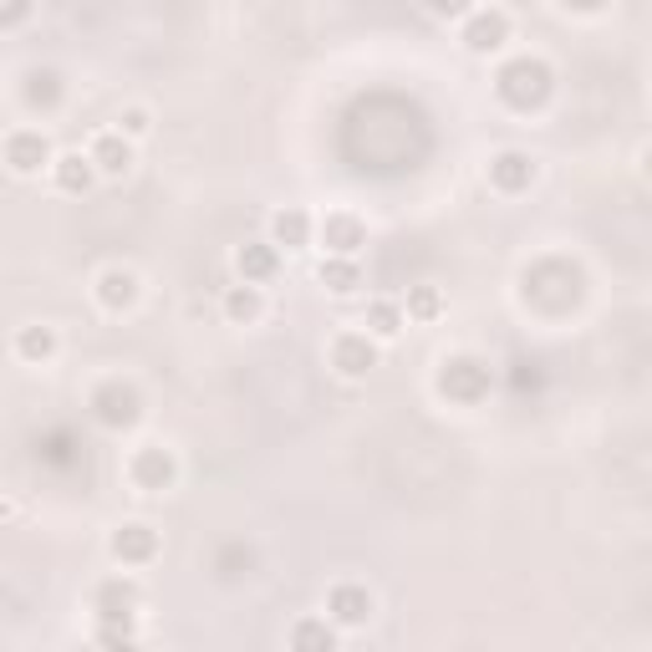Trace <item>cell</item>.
I'll list each match as a JSON object with an SVG mask.
<instances>
[{
    "instance_id": "cell-21",
    "label": "cell",
    "mask_w": 652,
    "mask_h": 652,
    "mask_svg": "<svg viewBox=\"0 0 652 652\" xmlns=\"http://www.w3.org/2000/svg\"><path fill=\"white\" fill-rule=\"evenodd\" d=\"M16 352H21L26 363H51L57 357V332L51 326H21V337H16Z\"/></svg>"
},
{
    "instance_id": "cell-16",
    "label": "cell",
    "mask_w": 652,
    "mask_h": 652,
    "mask_svg": "<svg viewBox=\"0 0 652 652\" xmlns=\"http://www.w3.org/2000/svg\"><path fill=\"white\" fill-rule=\"evenodd\" d=\"M235 270L245 276V286H260V280H270L280 270L276 245H240V250H235Z\"/></svg>"
},
{
    "instance_id": "cell-6",
    "label": "cell",
    "mask_w": 652,
    "mask_h": 652,
    "mask_svg": "<svg viewBox=\"0 0 652 652\" xmlns=\"http://www.w3.org/2000/svg\"><path fill=\"white\" fill-rule=\"evenodd\" d=\"M326 622L332 628H367L373 622V592L357 581H342L326 592Z\"/></svg>"
},
{
    "instance_id": "cell-13",
    "label": "cell",
    "mask_w": 652,
    "mask_h": 652,
    "mask_svg": "<svg viewBox=\"0 0 652 652\" xmlns=\"http://www.w3.org/2000/svg\"><path fill=\"white\" fill-rule=\"evenodd\" d=\"M531 179H535V164H531V154H495L490 158V184L495 189H505V194H520V189H531Z\"/></svg>"
},
{
    "instance_id": "cell-27",
    "label": "cell",
    "mask_w": 652,
    "mask_h": 652,
    "mask_svg": "<svg viewBox=\"0 0 652 652\" xmlns=\"http://www.w3.org/2000/svg\"><path fill=\"white\" fill-rule=\"evenodd\" d=\"M122 128H128V134H148V118H144V112H128V118H122Z\"/></svg>"
},
{
    "instance_id": "cell-8",
    "label": "cell",
    "mask_w": 652,
    "mask_h": 652,
    "mask_svg": "<svg viewBox=\"0 0 652 652\" xmlns=\"http://www.w3.org/2000/svg\"><path fill=\"white\" fill-rule=\"evenodd\" d=\"M332 367H337L342 377H367L377 367V347L367 332H342L337 342H332Z\"/></svg>"
},
{
    "instance_id": "cell-17",
    "label": "cell",
    "mask_w": 652,
    "mask_h": 652,
    "mask_svg": "<svg viewBox=\"0 0 652 652\" xmlns=\"http://www.w3.org/2000/svg\"><path fill=\"white\" fill-rule=\"evenodd\" d=\"M290 652H337V632L326 616H302L290 628Z\"/></svg>"
},
{
    "instance_id": "cell-4",
    "label": "cell",
    "mask_w": 652,
    "mask_h": 652,
    "mask_svg": "<svg viewBox=\"0 0 652 652\" xmlns=\"http://www.w3.org/2000/svg\"><path fill=\"white\" fill-rule=\"evenodd\" d=\"M438 393L454 403H480L484 393H490V367L480 363V357H448L444 367H438Z\"/></svg>"
},
{
    "instance_id": "cell-19",
    "label": "cell",
    "mask_w": 652,
    "mask_h": 652,
    "mask_svg": "<svg viewBox=\"0 0 652 652\" xmlns=\"http://www.w3.org/2000/svg\"><path fill=\"white\" fill-rule=\"evenodd\" d=\"M51 174H57V189L61 194H87V189H92V179H97L92 158H82V154H57Z\"/></svg>"
},
{
    "instance_id": "cell-2",
    "label": "cell",
    "mask_w": 652,
    "mask_h": 652,
    "mask_svg": "<svg viewBox=\"0 0 652 652\" xmlns=\"http://www.w3.org/2000/svg\"><path fill=\"white\" fill-rule=\"evenodd\" d=\"M138 602H144V592H138V581H128V576H112V581H102V586H97V592H92V616H97V632H128V638H134Z\"/></svg>"
},
{
    "instance_id": "cell-7",
    "label": "cell",
    "mask_w": 652,
    "mask_h": 652,
    "mask_svg": "<svg viewBox=\"0 0 652 652\" xmlns=\"http://www.w3.org/2000/svg\"><path fill=\"white\" fill-rule=\"evenodd\" d=\"M6 164H11L16 174H41L57 164V154H51L47 134H37V128H26V134H11L6 138Z\"/></svg>"
},
{
    "instance_id": "cell-26",
    "label": "cell",
    "mask_w": 652,
    "mask_h": 652,
    "mask_svg": "<svg viewBox=\"0 0 652 652\" xmlns=\"http://www.w3.org/2000/svg\"><path fill=\"white\" fill-rule=\"evenodd\" d=\"M31 16V6H0V26H16Z\"/></svg>"
},
{
    "instance_id": "cell-9",
    "label": "cell",
    "mask_w": 652,
    "mask_h": 652,
    "mask_svg": "<svg viewBox=\"0 0 652 652\" xmlns=\"http://www.w3.org/2000/svg\"><path fill=\"white\" fill-rule=\"evenodd\" d=\"M510 41V16L505 11H470V26H464V47L490 57Z\"/></svg>"
},
{
    "instance_id": "cell-10",
    "label": "cell",
    "mask_w": 652,
    "mask_h": 652,
    "mask_svg": "<svg viewBox=\"0 0 652 652\" xmlns=\"http://www.w3.org/2000/svg\"><path fill=\"white\" fill-rule=\"evenodd\" d=\"M61 97H67V87H61V72H51V67H31V72H26L21 102L31 112H57Z\"/></svg>"
},
{
    "instance_id": "cell-22",
    "label": "cell",
    "mask_w": 652,
    "mask_h": 652,
    "mask_svg": "<svg viewBox=\"0 0 652 652\" xmlns=\"http://www.w3.org/2000/svg\"><path fill=\"white\" fill-rule=\"evenodd\" d=\"M260 312H266V302H260V286H230V296H225V316H230L235 326L260 322Z\"/></svg>"
},
{
    "instance_id": "cell-12",
    "label": "cell",
    "mask_w": 652,
    "mask_h": 652,
    "mask_svg": "<svg viewBox=\"0 0 652 652\" xmlns=\"http://www.w3.org/2000/svg\"><path fill=\"white\" fill-rule=\"evenodd\" d=\"M97 306H102V312H128V306H138L134 270H122V266L102 270V276H97Z\"/></svg>"
},
{
    "instance_id": "cell-23",
    "label": "cell",
    "mask_w": 652,
    "mask_h": 652,
    "mask_svg": "<svg viewBox=\"0 0 652 652\" xmlns=\"http://www.w3.org/2000/svg\"><path fill=\"white\" fill-rule=\"evenodd\" d=\"M367 332H373V337H398L403 332V306L398 302H373L367 306Z\"/></svg>"
},
{
    "instance_id": "cell-20",
    "label": "cell",
    "mask_w": 652,
    "mask_h": 652,
    "mask_svg": "<svg viewBox=\"0 0 652 652\" xmlns=\"http://www.w3.org/2000/svg\"><path fill=\"white\" fill-rule=\"evenodd\" d=\"M316 276H322L326 290H337V296H352V290L363 286V266H357V260H342V255H326Z\"/></svg>"
},
{
    "instance_id": "cell-1",
    "label": "cell",
    "mask_w": 652,
    "mask_h": 652,
    "mask_svg": "<svg viewBox=\"0 0 652 652\" xmlns=\"http://www.w3.org/2000/svg\"><path fill=\"white\" fill-rule=\"evenodd\" d=\"M551 87H556V72L545 67L541 57H510L505 67L495 72V92L505 108L515 112H535L545 108V97H551Z\"/></svg>"
},
{
    "instance_id": "cell-11",
    "label": "cell",
    "mask_w": 652,
    "mask_h": 652,
    "mask_svg": "<svg viewBox=\"0 0 652 652\" xmlns=\"http://www.w3.org/2000/svg\"><path fill=\"white\" fill-rule=\"evenodd\" d=\"M112 556L122 561V566H148V561L158 556V535L148 531V525H118V535H112Z\"/></svg>"
},
{
    "instance_id": "cell-14",
    "label": "cell",
    "mask_w": 652,
    "mask_h": 652,
    "mask_svg": "<svg viewBox=\"0 0 652 652\" xmlns=\"http://www.w3.org/2000/svg\"><path fill=\"white\" fill-rule=\"evenodd\" d=\"M87 158H92V169H97V174H112V179H118V174L134 169V144H128L122 134H102V138L92 144V154H87Z\"/></svg>"
},
{
    "instance_id": "cell-5",
    "label": "cell",
    "mask_w": 652,
    "mask_h": 652,
    "mask_svg": "<svg viewBox=\"0 0 652 652\" xmlns=\"http://www.w3.org/2000/svg\"><path fill=\"white\" fill-rule=\"evenodd\" d=\"M128 480H134L138 490H148V495H158V490H174L179 464H174V454L164 444H144L134 460H128Z\"/></svg>"
},
{
    "instance_id": "cell-3",
    "label": "cell",
    "mask_w": 652,
    "mask_h": 652,
    "mask_svg": "<svg viewBox=\"0 0 652 652\" xmlns=\"http://www.w3.org/2000/svg\"><path fill=\"white\" fill-rule=\"evenodd\" d=\"M92 418L102 423V428H112V434H122V428H134L138 418H144V398H138L134 383H102L92 393Z\"/></svg>"
},
{
    "instance_id": "cell-15",
    "label": "cell",
    "mask_w": 652,
    "mask_h": 652,
    "mask_svg": "<svg viewBox=\"0 0 652 652\" xmlns=\"http://www.w3.org/2000/svg\"><path fill=\"white\" fill-rule=\"evenodd\" d=\"M322 235H326V245H332V255H342V260H352L357 245H367V225L352 215H326Z\"/></svg>"
},
{
    "instance_id": "cell-25",
    "label": "cell",
    "mask_w": 652,
    "mask_h": 652,
    "mask_svg": "<svg viewBox=\"0 0 652 652\" xmlns=\"http://www.w3.org/2000/svg\"><path fill=\"white\" fill-rule=\"evenodd\" d=\"M97 652H144L128 632H97Z\"/></svg>"
},
{
    "instance_id": "cell-18",
    "label": "cell",
    "mask_w": 652,
    "mask_h": 652,
    "mask_svg": "<svg viewBox=\"0 0 652 652\" xmlns=\"http://www.w3.org/2000/svg\"><path fill=\"white\" fill-rule=\"evenodd\" d=\"M270 245H286V250H306L312 245V219L302 215V209H280L276 219H270Z\"/></svg>"
},
{
    "instance_id": "cell-24",
    "label": "cell",
    "mask_w": 652,
    "mask_h": 652,
    "mask_svg": "<svg viewBox=\"0 0 652 652\" xmlns=\"http://www.w3.org/2000/svg\"><path fill=\"white\" fill-rule=\"evenodd\" d=\"M438 306H444V302H438V290H434V286H418V290L408 296V316H418V322H434Z\"/></svg>"
}]
</instances>
